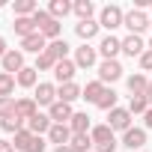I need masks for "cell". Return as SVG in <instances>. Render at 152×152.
I'll list each match as a JSON object with an SVG mask.
<instances>
[{
	"label": "cell",
	"instance_id": "28",
	"mask_svg": "<svg viewBox=\"0 0 152 152\" xmlns=\"http://www.w3.org/2000/svg\"><path fill=\"white\" fill-rule=\"evenodd\" d=\"M15 75H6V72H0V99H12L15 93Z\"/></svg>",
	"mask_w": 152,
	"mask_h": 152
},
{
	"label": "cell",
	"instance_id": "2",
	"mask_svg": "<svg viewBox=\"0 0 152 152\" xmlns=\"http://www.w3.org/2000/svg\"><path fill=\"white\" fill-rule=\"evenodd\" d=\"M122 21H125V12L119 9V6H104L102 9V15H99V27H104V30H116V27H122Z\"/></svg>",
	"mask_w": 152,
	"mask_h": 152
},
{
	"label": "cell",
	"instance_id": "11",
	"mask_svg": "<svg viewBox=\"0 0 152 152\" xmlns=\"http://www.w3.org/2000/svg\"><path fill=\"white\" fill-rule=\"evenodd\" d=\"M122 51V39H116L113 33L110 36H104L102 39V45H99V54L104 57V60H116V54Z\"/></svg>",
	"mask_w": 152,
	"mask_h": 152
},
{
	"label": "cell",
	"instance_id": "18",
	"mask_svg": "<svg viewBox=\"0 0 152 152\" xmlns=\"http://www.w3.org/2000/svg\"><path fill=\"white\" fill-rule=\"evenodd\" d=\"M15 81H18V87H24V90H30V87H39V75H36V66H24V69L15 75Z\"/></svg>",
	"mask_w": 152,
	"mask_h": 152
},
{
	"label": "cell",
	"instance_id": "45",
	"mask_svg": "<svg viewBox=\"0 0 152 152\" xmlns=\"http://www.w3.org/2000/svg\"><path fill=\"white\" fill-rule=\"evenodd\" d=\"M146 48H149V51H152V39H149V45H146Z\"/></svg>",
	"mask_w": 152,
	"mask_h": 152
},
{
	"label": "cell",
	"instance_id": "41",
	"mask_svg": "<svg viewBox=\"0 0 152 152\" xmlns=\"http://www.w3.org/2000/svg\"><path fill=\"white\" fill-rule=\"evenodd\" d=\"M6 54H9V48H6V39H3V36H0V60H3Z\"/></svg>",
	"mask_w": 152,
	"mask_h": 152
},
{
	"label": "cell",
	"instance_id": "6",
	"mask_svg": "<svg viewBox=\"0 0 152 152\" xmlns=\"http://www.w3.org/2000/svg\"><path fill=\"white\" fill-rule=\"evenodd\" d=\"M48 116H51V122H57V125H69V119L75 116V110H72V104H66V102H54V104L48 107Z\"/></svg>",
	"mask_w": 152,
	"mask_h": 152
},
{
	"label": "cell",
	"instance_id": "33",
	"mask_svg": "<svg viewBox=\"0 0 152 152\" xmlns=\"http://www.w3.org/2000/svg\"><path fill=\"white\" fill-rule=\"evenodd\" d=\"M54 69H57V60H54L48 51L36 57V72H54Z\"/></svg>",
	"mask_w": 152,
	"mask_h": 152
},
{
	"label": "cell",
	"instance_id": "5",
	"mask_svg": "<svg viewBox=\"0 0 152 152\" xmlns=\"http://www.w3.org/2000/svg\"><path fill=\"white\" fill-rule=\"evenodd\" d=\"M119 78H122L119 60H102V66H99V81H102V84H113V81H119Z\"/></svg>",
	"mask_w": 152,
	"mask_h": 152
},
{
	"label": "cell",
	"instance_id": "8",
	"mask_svg": "<svg viewBox=\"0 0 152 152\" xmlns=\"http://www.w3.org/2000/svg\"><path fill=\"white\" fill-rule=\"evenodd\" d=\"M0 63H3V72H6V75H18V72L24 69V51L9 48V54L0 60Z\"/></svg>",
	"mask_w": 152,
	"mask_h": 152
},
{
	"label": "cell",
	"instance_id": "10",
	"mask_svg": "<svg viewBox=\"0 0 152 152\" xmlns=\"http://www.w3.org/2000/svg\"><path fill=\"white\" fill-rule=\"evenodd\" d=\"M75 72H78L75 60H60V63H57V69H54V78H57V84L63 87V84H72Z\"/></svg>",
	"mask_w": 152,
	"mask_h": 152
},
{
	"label": "cell",
	"instance_id": "1",
	"mask_svg": "<svg viewBox=\"0 0 152 152\" xmlns=\"http://www.w3.org/2000/svg\"><path fill=\"white\" fill-rule=\"evenodd\" d=\"M33 24H36V30H39L45 39H51V42H57V39H60L63 24H60L57 18H51V12H48V9H39V12L33 15Z\"/></svg>",
	"mask_w": 152,
	"mask_h": 152
},
{
	"label": "cell",
	"instance_id": "42",
	"mask_svg": "<svg viewBox=\"0 0 152 152\" xmlns=\"http://www.w3.org/2000/svg\"><path fill=\"white\" fill-rule=\"evenodd\" d=\"M143 122H146V128H152V107L143 113Z\"/></svg>",
	"mask_w": 152,
	"mask_h": 152
},
{
	"label": "cell",
	"instance_id": "3",
	"mask_svg": "<svg viewBox=\"0 0 152 152\" xmlns=\"http://www.w3.org/2000/svg\"><path fill=\"white\" fill-rule=\"evenodd\" d=\"M122 27H128V33H131V36H140L143 30H149V18H146V12H143V9H131V12H125Z\"/></svg>",
	"mask_w": 152,
	"mask_h": 152
},
{
	"label": "cell",
	"instance_id": "26",
	"mask_svg": "<svg viewBox=\"0 0 152 152\" xmlns=\"http://www.w3.org/2000/svg\"><path fill=\"white\" fill-rule=\"evenodd\" d=\"M48 54L60 63V60H69V42L66 39H57V42H48Z\"/></svg>",
	"mask_w": 152,
	"mask_h": 152
},
{
	"label": "cell",
	"instance_id": "37",
	"mask_svg": "<svg viewBox=\"0 0 152 152\" xmlns=\"http://www.w3.org/2000/svg\"><path fill=\"white\" fill-rule=\"evenodd\" d=\"M140 69H143V72H152V51H149V48H146V54L140 57Z\"/></svg>",
	"mask_w": 152,
	"mask_h": 152
},
{
	"label": "cell",
	"instance_id": "7",
	"mask_svg": "<svg viewBox=\"0 0 152 152\" xmlns=\"http://www.w3.org/2000/svg\"><path fill=\"white\" fill-rule=\"evenodd\" d=\"M96 57H99V48H90V45L75 48V66H78V69H93Z\"/></svg>",
	"mask_w": 152,
	"mask_h": 152
},
{
	"label": "cell",
	"instance_id": "31",
	"mask_svg": "<svg viewBox=\"0 0 152 152\" xmlns=\"http://www.w3.org/2000/svg\"><path fill=\"white\" fill-rule=\"evenodd\" d=\"M33 137H36V134H30V128H21V131L15 134L12 146H15L18 152H27V149H30V143H33Z\"/></svg>",
	"mask_w": 152,
	"mask_h": 152
},
{
	"label": "cell",
	"instance_id": "13",
	"mask_svg": "<svg viewBox=\"0 0 152 152\" xmlns=\"http://www.w3.org/2000/svg\"><path fill=\"white\" fill-rule=\"evenodd\" d=\"M51 116L48 113H36L33 119H27V128H30V134H36V137H42V134H48L51 131Z\"/></svg>",
	"mask_w": 152,
	"mask_h": 152
},
{
	"label": "cell",
	"instance_id": "25",
	"mask_svg": "<svg viewBox=\"0 0 152 152\" xmlns=\"http://www.w3.org/2000/svg\"><path fill=\"white\" fill-rule=\"evenodd\" d=\"M128 90H131V96H146L149 78H146V75H131V78H128Z\"/></svg>",
	"mask_w": 152,
	"mask_h": 152
},
{
	"label": "cell",
	"instance_id": "24",
	"mask_svg": "<svg viewBox=\"0 0 152 152\" xmlns=\"http://www.w3.org/2000/svg\"><path fill=\"white\" fill-rule=\"evenodd\" d=\"M104 90H107V87H104L102 81H90V84L84 87V93H81V99H87V102H93V104H96V102L102 99V93H104Z\"/></svg>",
	"mask_w": 152,
	"mask_h": 152
},
{
	"label": "cell",
	"instance_id": "35",
	"mask_svg": "<svg viewBox=\"0 0 152 152\" xmlns=\"http://www.w3.org/2000/svg\"><path fill=\"white\" fill-rule=\"evenodd\" d=\"M146 110H149L146 96H131V102H128V113L134 116V113H146Z\"/></svg>",
	"mask_w": 152,
	"mask_h": 152
},
{
	"label": "cell",
	"instance_id": "23",
	"mask_svg": "<svg viewBox=\"0 0 152 152\" xmlns=\"http://www.w3.org/2000/svg\"><path fill=\"white\" fill-rule=\"evenodd\" d=\"M48 12H51V18H66L69 12H75V3H69V0H51V6H48Z\"/></svg>",
	"mask_w": 152,
	"mask_h": 152
},
{
	"label": "cell",
	"instance_id": "43",
	"mask_svg": "<svg viewBox=\"0 0 152 152\" xmlns=\"http://www.w3.org/2000/svg\"><path fill=\"white\" fill-rule=\"evenodd\" d=\"M146 102H149V107H152V81H149V90H146Z\"/></svg>",
	"mask_w": 152,
	"mask_h": 152
},
{
	"label": "cell",
	"instance_id": "21",
	"mask_svg": "<svg viewBox=\"0 0 152 152\" xmlns=\"http://www.w3.org/2000/svg\"><path fill=\"white\" fill-rule=\"evenodd\" d=\"M69 128H72V134H90V131H93L87 113H75V116L69 119Z\"/></svg>",
	"mask_w": 152,
	"mask_h": 152
},
{
	"label": "cell",
	"instance_id": "17",
	"mask_svg": "<svg viewBox=\"0 0 152 152\" xmlns=\"http://www.w3.org/2000/svg\"><path fill=\"white\" fill-rule=\"evenodd\" d=\"M143 143H146V128H128L122 134V146L128 149H143Z\"/></svg>",
	"mask_w": 152,
	"mask_h": 152
},
{
	"label": "cell",
	"instance_id": "4",
	"mask_svg": "<svg viewBox=\"0 0 152 152\" xmlns=\"http://www.w3.org/2000/svg\"><path fill=\"white\" fill-rule=\"evenodd\" d=\"M107 125L113 128V131H128L131 128V113H128V107H113L110 113H107Z\"/></svg>",
	"mask_w": 152,
	"mask_h": 152
},
{
	"label": "cell",
	"instance_id": "40",
	"mask_svg": "<svg viewBox=\"0 0 152 152\" xmlns=\"http://www.w3.org/2000/svg\"><path fill=\"white\" fill-rule=\"evenodd\" d=\"M0 152H15V146L9 140H0Z\"/></svg>",
	"mask_w": 152,
	"mask_h": 152
},
{
	"label": "cell",
	"instance_id": "20",
	"mask_svg": "<svg viewBox=\"0 0 152 152\" xmlns=\"http://www.w3.org/2000/svg\"><path fill=\"white\" fill-rule=\"evenodd\" d=\"M75 33H78V39H84V45L90 42V39H96V33H99V21H78L75 24Z\"/></svg>",
	"mask_w": 152,
	"mask_h": 152
},
{
	"label": "cell",
	"instance_id": "22",
	"mask_svg": "<svg viewBox=\"0 0 152 152\" xmlns=\"http://www.w3.org/2000/svg\"><path fill=\"white\" fill-rule=\"evenodd\" d=\"M90 137H93V146H99V143H110V140H113V128H110L107 122H104V125H93Z\"/></svg>",
	"mask_w": 152,
	"mask_h": 152
},
{
	"label": "cell",
	"instance_id": "19",
	"mask_svg": "<svg viewBox=\"0 0 152 152\" xmlns=\"http://www.w3.org/2000/svg\"><path fill=\"white\" fill-rule=\"evenodd\" d=\"M81 93H84V90H81L78 84H75V81H72V84H63V87H57V102H66V104H72L75 99H81Z\"/></svg>",
	"mask_w": 152,
	"mask_h": 152
},
{
	"label": "cell",
	"instance_id": "29",
	"mask_svg": "<svg viewBox=\"0 0 152 152\" xmlns=\"http://www.w3.org/2000/svg\"><path fill=\"white\" fill-rule=\"evenodd\" d=\"M15 33L21 36V39H27V36H33V33H39L36 30V24H33V18H15Z\"/></svg>",
	"mask_w": 152,
	"mask_h": 152
},
{
	"label": "cell",
	"instance_id": "36",
	"mask_svg": "<svg viewBox=\"0 0 152 152\" xmlns=\"http://www.w3.org/2000/svg\"><path fill=\"white\" fill-rule=\"evenodd\" d=\"M15 116V99H0V119Z\"/></svg>",
	"mask_w": 152,
	"mask_h": 152
},
{
	"label": "cell",
	"instance_id": "9",
	"mask_svg": "<svg viewBox=\"0 0 152 152\" xmlns=\"http://www.w3.org/2000/svg\"><path fill=\"white\" fill-rule=\"evenodd\" d=\"M21 51H27V54H45L48 51V39L42 36V33H33V36H27V39H21Z\"/></svg>",
	"mask_w": 152,
	"mask_h": 152
},
{
	"label": "cell",
	"instance_id": "16",
	"mask_svg": "<svg viewBox=\"0 0 152 152\" xmlns=\"http://www.w3.org/2000/svg\"><path fill=\"white\" fill-rule=\"evenodd\" d=\"M48 140L51 143H57V146H69L72 143V128L69 125H51V131H48Z\"/></svg>",
	"mask_w": 152,
	"mask_h": 152
},
{
	"label": "cell",
	"instance_id": "14",
	"mask_svg": "<svg viewBox=\"0 0 152 152\" xmlns=\"http://www.w3.org/2000/svg\"><path fill=\"white\" fill-rule=\"evenodd\" d=\"M122 54H128V57H143V54H146V45H143V39L128 33V36L122 39Z\"/></svg>",
	"mask_w": 152,
	"mask_h": 152
},
{
	"label": "cell",
	"instance_id": "27",
	"mask_svg": "<svg viewBox=\"0 0 152 152\" xmlns=\"http://www.w3.org/2000/svg\"><path fill=\"white\" fill-rule=\"evenodd\" d=\"M72 152H93V137L90 134H72Z\"/></svg>",
	"mask_w": 152,
	"mask_h": 152
},
{
	"label": "cell",
	"instance_id": "44",
	"mask_svg": "<svg viewBox=\"0 0 152 152\" xmlns=\"http://www.w3.org/2000/svg\"><path fill=\"white\" fill-rule=\"evenodd\" d=\"M54 152H72V146H57Z\"/></svg>",
	"mask_w": 152,
	"mask_h": 152
},
{
	"label": "cell",
	"instance_id": "39",
	"mask_svg": "<svg viewBox=\"0 0 152 152\" xmlns=\"http://www.w3.org/2000/svg\"><path fill=\"white\" fill-rule=\"evenodd\" d=\"M93 152H116V140H110V143H99V146H93Z\"/></svg>",
	"mask_w": 152,
	"mask_h": 152
},
{
	"label": "cell",
	"instance_id": "15",
	"mask_svg": "<svg viewBox=\"0 0 152 152\" xmlns=\"http://www.w3.org/2000/svg\"><path fill=\"white\" fill-rule=\"evenodd\" d=\"M33 99H36V104H45V107H51V104L57 102V87H54V84H39Z\"/></svg>",
	"mask_w": 152,
	"mask_h": 152
},
{
	"label": "cell",
	"instance_id": "38",
	"mask_svg": "<svg viewBox=\"0 0 152 152\" xmlns=\"http://www.w3.org/2000/svg\"><path fill=\"white\" fill-rule=\"evenodd\" d=\"M45 146H48V143H45L42 137H33V143H30V149H27V152H45Z\"/></svg>",
	"mask_w": 152,
	"mask_h": 152
},
{
	"label": "cell",
	"instance_id": "46",
	"mask_svg": "<svg viewBox=\"0 0 152 152\" xmlns=\"http://www.w3.org/2000/svg\"><path fill=\"white\" fill-rule=\"evenodd\" d=\"M149 27H152V21H149Z\"/></svg>",
	"mask_w": 152,
	"mask_h": 152
},
{
	"label": "cell",
	"instance_id": "30",
	"mask_svg": "<svg viewBox=\"0 0 152 152\" xmlns=\"http://www.w3.org/2000/svg\"><path fill=\"white\" fill-rule=\"evenodd\" d=\"M0 128H3L6 134H18L21 128H27V122L21 116H6V119H0Z\"/></svg>",
	"mask_w": 152,
	"mask_h": 152
},
{
	"label": "cell",
	"instance_id": "12",
	"mask_svg": "<svg viewBox=\"0 0 152 152\" xmlns=\"http://www.w3.org/2000/svg\"><path fill=\"white\" fill-rule=\"evenodd\" d=\"M36 113H39L36 99H15V116H21V119L27 122V119H33Z\"/></svg>",
	"mask_w": 152,
	"mask_h": 152
},
{
	"label": "cell",
	"instance_id": "32",
	"mask_svg": "<svg viewBox=\"0 0 152 152\" xmlns=\"http://www.w3.org/2000/svg\"><path fill=\"white\" fill-rule=\"evenodd\" d=\"M93 12H96L93 0H78V3H75V15H78L81 21H90V18H93Z\"/></svg>",
	"mask_w": 152,
	"mask_h": 152
},
{
	"label": "cell",
	"instance_id": "34",
	"mask_svg": "<svg viewBox=\"0 0 152 152\" xmlns=\"http://www.w3.org/2000/svg\"><path fill=\"white\" fill-rule=\"evenodd\" d=\"M96 107H102V110H107V113H110V110L116 107V93H113V90H104V93H102V99L96 102Z\"/></svg>",
	"mask_w": 152,
	"mask_h": 152
}]
</instances>
